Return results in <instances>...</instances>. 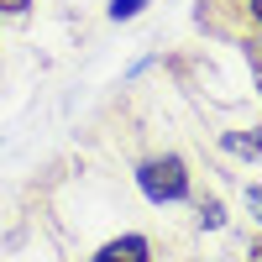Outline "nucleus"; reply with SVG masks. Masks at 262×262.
<instances>
[{
  "label": "nucleus",
  "mask_w": 262,
  "mask_h": 262,
  "mask_svg": "<svg viewBox=\"0 0 262 262\" xmlns=\"http://www.w3.org/2000/svg\"><path fill=\"white\" fill-rule=\"evenodd\" d=\"M137 184H142L147 200L173 205V200H184V194H189V173H184V163H179V158H152V163H142V168H137Z\"/></svg>",
  "instance_id": "1"
},
{
  "label": "nucleus",
  "mask_w": 262,
  "mask_h": 262,
  "mask_svg": "<svg viewBox=\"0 0 262 262\" xmlns=\"http://www.w3.org/2000/svg\"><path fill=\"white\" fill-rule=\"evenodd\" d=\"M147 236H121V242H105L90 262H147Z\"/></svg>",
  "instance_id": "2"
},
{
  "label": "nucleus",
  "mask_w": 262,
  "mask_h": 262,
  "mask_svg": "<svg viewBox=\"0 0 262 262\" xmlns=\"http://www.w3.org/2000/svg\"><path fill=\"white\" fill-rule=\"evenodd\" d=\"M226 147L231 152H252V158H257V152H262V131H247V137H242V131H226Z\"/></svg>",
  "instance_id": "3"
},
{
  "label": "nucleus",
  "mask_w": 262,
  "mask_h": 262,
  "mask_svg": "<svg viewBox=\"0 0 262 262\" xmlns=\"http://www.w3.org/2000/svg\"><path fill=\"white\" fill-rule=\"evenodd\" d=\"M147 0H111V21H131V16H142Z\"/></svg>",
  "instance_id": "4"
},
{
  "label": "nucleus",
  "mask_w": 262,
  "mask_h": 262,
  "mask_svg": "<svg viewBox=\"0 0 262 262\" xmlns=\"http://www.w3.org/2000/svg\"><path fill=\"white\" fill-rule=\"evenodd\" d=\"M200 215H205V226H221V221H226V215H221V205H215V200H205V205H200Z\"/></svg>",
  "instance_id": "5"
},
{
  "label": "nucleus",
  "mask_w": 262,
  "mask_h": 262,
  "mask_svg": "<svg viewBox=\"0 0 262 262\" xmlns=\"http://www.w3.org/2000/svg\"><path fill=\"white\" fill-rule=\"evenodd\" d=\"M247 210L262 221V184H252V189H247Z\"/></svg>",
  "instance_id": "6"
},
{
  "label": "nucleus",
  "mask_w": 262,
  "mask_h": 262,
  "mask_svg": "<svg viewBox=\"0 0 262 262\" xmlns=\"http://www.w3.org/2000/svg\"><path fill=\"white\" fill-rule=\"evenodd\" d=\"M32 0H0V11H27Z\"/></svg>",
  "instance_id": "7"
},
{
  "label": "nucleus",
  "mask_w": 262,
  "mask_h": 262,
  "mask_svg": "<svg viewBox=\"0 0 262 262\" xmlns=\"http://www.w3.org/2000/svg\"><path fill=\"white\" fill-rule=\"evenodd\" d=\"M252 262H262V242H252Z\"/></svg>",
  "instance_id": "8"
},
{
  "label": "nucleus",
  "mask_w": 262,
  "mask_h": 262,
  "mask_svg": "<svg viewBox=\"0 0 262 262\" xmlns=\"http://www.w3.org/2000/svg\"><path fill=\"white\" fill-rule=\"evenodd\" d=\"M252 16H257V21H262V0H252Z\"/></svg>",
  "instance_id": "9"
}]
</instances>
